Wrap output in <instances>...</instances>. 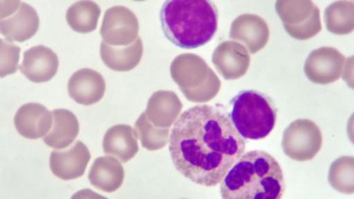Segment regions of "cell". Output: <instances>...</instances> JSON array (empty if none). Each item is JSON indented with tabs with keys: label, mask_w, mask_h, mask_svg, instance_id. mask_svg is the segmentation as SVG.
I'll use <instances>...</instances> for the list:
<instances>
[{
	"label": "cell",
	"mask_w": 354,
	"mask_h": 199,
	"mask_svg": "<svg viewBox=\"0 0 354 199\" xmlns=\"http://www.w3.org/2000/svg\"><path fill=\"white\" fill-rule=\"evenodd\" d=\"M245 140L225 113L195 106L176 120L169 153L177 171L196 184L214 187L245 154Z\"/></svg>",
	"instance_id": "6da1fadb"
},
{
	"label": "cell",
	"mask_w": 354,
	"mask_h": 199,
	"mask_svg": "<svg viewBox=\"0 0 354 199\" xmlns=\"http://www.w3.org/2000/svg\"><path fill=\"white\" fill-rule=\"evenodd\" d=\"M284 191L282 167L264 151L243 154L221 182L224 199H280Z\"/></svg>",
	"instance_id": "7a4b0ae2"
},
{
	"label": "cell",
	"mask_w": 354,
	"mask_h": 199,
	"mask_svg": "<svg viewBox=\"0 0 354 199\" xmlns=\"http://www.w3.org/2000/svg\"><path fill=\"white\" fill-rule=\"evenodd\" d=\"M161 28L167 39L183 49L204 46L216 36L219 11L207 0L166 1L160 12Z\"/></svg>",
	"instance_id": "3957f363"
},
{
	"label": "cell",
	"mask_w": 354,
	"mask_h": 199,
	"mask_svg": "<svg viewBox=\"0 0 354 199\" xmlns=\"http://www.w3.org/2000/svg\"><path fill=\"white\" fill-rule=\"evenodd\" d=\"M229 118L241 137L260 140L270 135L277 121V107L268 95L245 90L230 100Z\"/></svg>",
	"instance_id": "277c9868"
},
{
	"label": "cell",
	"mask_w": 354,
	"mask_h": 199,
	"mask_svg": "<svg viewBox=\"0 0 354 199\" xmlns=\"http://www.w3.org/2000/svg\"><path fill=\"white\" fill-rule=\"evenodd\" d=\"M0 9V32L9 41L25 42L34 37L39 28V15L24 2H4Z\"/></svg>",
	"instance_id": "5b68a950"
},
{
	"label": "cell",
	"mask_w": 354,
	"mask_h": 199,
	"mask_svg": "<svg viewBox=\"0 0 354 199\" xmlns=\"http://www.w3.org/2000/svg\"><path fill=\"white\" fill-rule=\"evenodd\" d=\"M137 15L123 6H113L105 12L100 35L103 42L112 46H131L138 37Z\"/></svg>",
	"instance_id": "8992f818"
},
{
	"label": "cell",
	"mask_w": 354,
	"mask_h": 199,
	"mask_svg": "<svg viewBox=\"0 0 354 199\" xmlns=\"http://www.w3.org/2000/svg\"><path fill=\"white\" fill-rule=\"evenodd\" d=\"M91 158L86 145L78 140L68 149L53 151L50 157V170L64 181L80 178L84 175Z\"/></svg>",
	"instance_id": "52a82bcc"
},
{
	"label": "cell",
	"mask_w": 354,
	"mask_h": 199,
	"mask_svg": "<svg viewBox=\"0 0 354 199\" xmlns=\"http://www.w3.org/2000/svg\"><path fill=\"white\" fill-rule=\"evenodd\" d=\"M59 64L58 55L52 49L40 44L25 50L19 69L30 82L41 84L55 77Z\"/></svg>",
	"instance_id": "ba28073f"
},
{
	"label": "cell",
	"mask_w": 354,
	"mask_h": 199,
	"mask_svg": "<svg viewBox=\"0 0 354 199\" xmlns=\"http://www.w3.org/2000/svg\"><path fill=\"white\" fill-rule=\"evenodd\" d=\"M68 91L69 97L80 105H94L105 95V79L93 69H80L69 78Z\"/></svg>",
	"instance_id": "9c48e42d"
},
{
	"label": "cell",
	"mask_w": 354,
	"mask_h": 199,
	"mask_svg": "<svg viewBox=\"0 0 354 199\" xmlns=\"http://www.w3.org/2000/svg\"><path fill=\"white\" fill-rule=\"evenodd\" d=\"M53 124L52 112L37 103L25 104L15 116V126L19 134L32 140L46 137Z\"/></svg>",
	"instance_id": "30bf717a"
},
{
	"label": "cell",
	"mask_w": 354,
	"mask_h": 199,
	"mask_svg": "<svg viewBox=\"0 0 354 199\" xmlns=\"http://www.w3.org/2000/svg\"><path fill=\"white\" fill-rule=\"evenodd\" d=\"M103 150L106 155L127 163L138 153L137 131L129 125L113 126L104 135Z\"/></svg>",
	"instance_id": "8fae6325"
},
{
	"label": "cell",
	"mask_w": 354,
	"mask_h": 199,
	"mask_svg": "<svg viewBox=\"0 0 354 199\" xmlns=\"http://www.w3.org/2000/svg\"><path fill=\"white\" fill-rule=\"evenodd\" d=\"M124 176V169L115 158L100 157L94 161L88 178L93 187L113 193L122 187Z\"/></svg>",
	"instance_id": "7c38bea8"
},
{
	"label": "cell",
	"mask_w": 354,
	"mask_h": 199,
	"mask_svg": "<svg viewBox=\"0 0 354 199\" xmlns=\"http://www.w3.org/2000/svg\"><path fill=\"white\" fill-rule=\"evenodd\" d=\"M143 42L138 37L134 43L128 46H112L101 43V59L107 68L117 72H128L137 68L143 56Z\"/></svg>",
	"instance_id": "4fadbf2b"
},
{
	"label": "cell",
	"mask_w": 354,
	"mask_h": 199,
	"mask_svg": "<svg viewBox=\"0 0 354 199\" xmlns=\"http://www.w3.org/2000/svg\"><path fill=\"white\" fill-rule=\"evenodd\" d=\"M53 126L44 137V142L53 149L61 150L74 143L79 134V122L77 116L68 109L52 111Z\"/></svg>",
	"instance_id": "5bb4252c"
},
{
	"label": "cell",
	"mask_w": 354,
	"mask_h": 199,
	"mask_svg": "<svg viewBox=\"0 0 354 199\" xmlns=\"http://www.w3.org/2000/svg\"><path fill=\"white\" fill-rule=\"evenodd\" d=\"M182 108L178 97L169 91H158L151 97L147 104V115L158 126H169L176 122Z\"/></svg>",
	"instance_id": "9a60e30c"
},
{
	"label": "cell",
	"mask_w": 354,
	"mask_h": 199,
	"mask_svg": "<svg viewBox=\"0 0 354 199\" xmlns=\"http://www.w3.org/2000/svg\"><path fill=\"white\" fill-rule=\"evenodd\" d=\"M101 9L93 1H78L69 6L66 19L75 32L87 34L96 30Z\"/></svg>",
	"instance_id": "2e32d148"
},
{
	"label": "cell",
	"mask_w": 354,
	"mask_h": 199,
	"mask_svg": "<svg viewBox=\"0 0 354 199\" xmlns=\"http://www.w3.org/2000/svg\"><path fill=\"white\" fill-rule=\"evenodd\" d=\"M135 129L142 145L147 150L160 149L169 139V131L154 129L148 121L147 113H142L139 117L136 122Z\"/></svg>",
	"instance_id": "e0dca14e"
},
{
	"label": "cell",
	"mask_w": 354,
	"mask_h": 199,
	"mask_svg": "<svg viewBox=\"0 0 354 199\" xmlns=\"http://www.w3.org/2000/svg\"><path fill=\"white\" fill-rule=\"evenodd\" d=\"M20 47L15 46L11 41L0 40V77L15 74L20 59Z\"/></svg>",
	"instance_id": "ac0fdd59"
}]
</instances>
